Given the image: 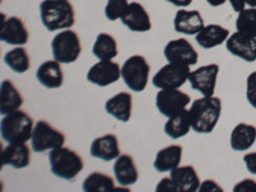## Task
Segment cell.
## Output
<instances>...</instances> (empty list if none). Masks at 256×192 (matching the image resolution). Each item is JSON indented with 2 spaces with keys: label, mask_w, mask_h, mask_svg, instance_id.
Instances as JSON below:
<instances>
[{
  "label": "cell",
  "mask_w": 256,
  "mask_h": 192,
  "mask_svg": "<svg viewBox=\"0 0 256 192\" xmlns=\"http://www.w3.org/2000/svg\"><path fill=\"white\" fill-rule=\"evenodd\" d=\"M40 18L49 32L68 30L76 24V13L70 0H42Z\"/></svg>",
  "instance_id": "6da1fadb"
},
{
  "label": "cell",
  "mask_w": 256,
  "mask_h": 192,
  "mask_svg": "<svg viewBox=\"0 0 256 192\" xmlns=\"http://www.w3.org/2000/svg\"><path fill=\"white\" fill-rule=\"evenodd\" d=\"M222 114V100L216 96L196 99L190 108L192 130L196 134H210L218 124Z\"/></svg>",
  "instance_id": "7a4b0ae2"
},
{
  "label": "cell",
  "mask_w": 256,
  "mask_h": 192,
  "mask_svg": "<svg viewBox=\"0 0 256 192\" xmlns=\"http://www.w3.org/2000/svg\"><path fill=\"white\" fill-rule=\"evenodd\" d=\"M34 120L24 110H16L3 116L0 134L3 141L8 144H24L31 140L34 132Z\"/></svg>",
  "instance_id": "3957f363"
},
{
  "label": "cell",
  "mask_w": 256,
  "mask_h": 192,
  "mask_svg": "<svg viewBox=\"0 0 256 192\" xmlns=\"http://www.w3.org/2000/svg\"><path fill=\"white\" fill-rule=\"evenodd\" d=\"M49 163L52 174L66 180H74L84 169L81 155L72 148L63 146L52 148L50 152Z\"/></svg>",
  "instance_id": "277c9868"
},
{
  "label": "cell",
  "mask_w": 256,
  "mask_h": 192,
  "mask_svg": "<svg viewBox=\"0 0 256 192\" xmlns=\"http://www.w3.org/2000/svg\"><path fill=\"white\" fill-rule=\"evenodd\" d=\"M52 56L62 64H70L80 58L82 52L81 38L73 30L59 32L52 41Z\"/></svg>",
  "instance_id": "5b68a950"
},
{
  "label": "cell",
  "mask_w": 256,
  "mask_h": 192,
  "mask_svg": "<svg viewBox=\"0 0 256 192\" xmlns=\"http://www.w3.org/2000/svg\"><path fill=\"white\" fill-rule=\"evenodd\" d=\"M122 78L130 90L141 92L146 88L150 74V64L142 56H132L122 66Z\"/></svg>",
  "instance_id": "8992f818"
},
{
  "label": "cell",
  "mask_w": 256,
  "mask_h": 192,
  "mask_svg": "<svg viewBox=\"0 0 256 192\" xmlns=\"http://www.w3.org/2000/svg\"><path fill=\"white\" fill-rule=\"evenodd\" d=\"M64 142H66V136L63 132L54 128L44 120L36 122L31 137V146L34 152H44L46 150H52L63 146Z\"/></svg>",
  "instance_id": "52a82bcc"
},
{
  "label": "cell",
  "mask_w": 256,
  "mask_h": 192,
  "mask_svg": "<svg viewBox=\"0 0 256 192\" xmlns=\"http://www.w3.org/2000/svg\"><path fill=\"white\" fill-rule=\"evenodd\" d=\"M190 66L180 63L166 64L155 73L152 84L159 90L163 88H180L184 86L190 77Z\"/></svg>",
  "instance_id": "ba28073f"
},
{
  "label": "cell",
  "mask_w": 256,
  "mask_h": 192,
  "mask_svg": "<svg viewBox=\"0 0 256 192\" xmlns=\"http://www.w3.org/2000/svg\"><path fill=\"white\" fill-rule=\"evenodd\" d=\"M191 102L190 95L178 88H163L156 94V108L164 116H176L186 109Z\"/></svg>",
  "instance_id": "9c48e42d"
},
{
  "label": "cell",
  "mask_w": 256,
  "mask_h": 192,
  "mask_svg": "<svg viewBox=\"0 0 256 192\" xmlns=\"http://www.w3.org/2000/svg\"><path fill=\"white\" fill-rule=\"evenodd\" d=\"M219 73L218 64H208L190 73L188 81L192 90L200 91L204 96H212L216 91V77Z\"/></svg>",
  "instance_id": "30bf717a"
},
{
  "label": "cell",
  "mask_w": 256,
  "mask_h": 192,
  "mask_svg": "<svg viewBox=\"0 0 256 192\" xmlns=\"http://www.w3.org/2000/svg\"><path fill=\"white\" fill-rule=\"evenodd\" d=\"M164 56L170 63H180L184 66H195L198 59V52L186 38L169 41L164 48Z\"/></svg>",
  "instance_id": "8fae6325"
},
{
  "label": "cell",
  "mask_w": 256,
  "mask_h": 192,
  "mask_svg": "<svg viewBox=\"0 0 256 192\" xmlns=\"http://www.w3.org/2000/svg\"><path fill=\"white\" fill-rule=\"evenodd\" d=\"M120 70L122 68L116 62L100 60L88 70V81L96 86H100V88H105V86H109V84L116 82L122 77Z\"/></svg>",
  "instance_id": "7c38bea8"
},
{
  "label": "cell",
  "mask_w": 256,
  "mask_h": 192,
  "mask_svg": "<svg viewBox=\"0 0 256 192\" xmlns=\"http://www.w3.org/2000/svg\"><path fill=\"white\" fill-rule=\"evenodd\" d=\"M226 46L230 54L238 56L242 60L248 63L256 60V38L252 36L236 31L227 38Z\"/></svg>",
  "instance_id": "4fadbf2b"
},
{
  "label": "cell",
  "mask_w": 256,
  "mask_h": 192,
  "mask_svg": "<svg viewBox=\"0 0 256 192\" xmlns=\"http://www.w3.org/2000/svg\"><path fill=\"white\" fill-rule=\"evenodd\" d=\"M30 34L26 24L20 17H9L3 20L0 28V40L9 45L24 46L28 42Z\"/></svg>",
  "instance_id": "5bb4252c"
},
{
  "label": "cell",
  "mask_w": 256,
  "mask_h": 192,
  "mask_svg": "<svg viewBox=\"0 0 256 192\" xmlns=\"http://www.w3.org/2000/svg\"><path fill=\"white\" fill-rule=\"evenodd\" d=\"M120 20L132 32H148L152 30V20L148 10L137 2L130 3Z\"/></svg>",
  "instance_id": "9a60e30c"
},
{
  "label": "cell",
  "mask_w": 256,
  "mask_h": 192,
  "mask_svg": "<svg viewBox=\"0 0 256 192\" xmlns=\"http://www.w3.org/2000/svg\"><path fill=\"white\" fill-rule=\"evenodd\" d=\"M90 155L104 162L116 160L120 155L118 137L113 134H108L95 138L90 146Z\"/></svg>",
  "instance_id": "2e32d148"
},
{
  "label": "cell",
  "mask_w": 256,
  "mask_h": 192,
  "mask_svg": "<svg viewBox=\"0 0 256 192\" xmlns=\"http://www.w3.org/2000/svg\"><path fill=\"white\" fill-rule=\"evenodd\" d=\"M174 30L178 34L184 35H198L205 27L204 18L201 17L198 10H187L180 9L174 17Z\"/></svg>",
  "instance_id": "e0dca14e"
},
{
  "label": "cell",
  "mask_w": 256,
  "mask_h": 192,
  "mask_svg": "<svg viewBox=\"0 0 256 192\" xmlns=\"http://www.w3.org/2000/svg\"><path fill=\"white\" fill-rule=\"evenodd\" d=\"M2 166H10L16 169L26 168L31 162V152L26 142L9 144L0 154Z\"/></svg>",
  "instance_id": "ac0fdd59"
},
{
  "label": "cell",
  "mask_w": 256,
  "mask_h": 192,
  "mask_svg": "<svg viewBox=\"0 0 256 192\" xmlns=\"http://www.w3.org/2000/svg\"><path fill=\"white\" fill-rule=\"evenodd\" d=\"M113 170L116 182L122 187L132 186L138 180V169L131 155L122 154L116 158Z\"/></svg>",
  "instance_id": "d6986e66"
},
{
  "label": "cell",
  "mask_w": 256,
  "mask_h": 192,
  "mask_svg": "<svg viewBox=\"0 0 256 192\" xmlns=\"http://www.w3.org/2000/svg\"><path fill=\"white\" fill-rule=\"evenodd\" d=\"M59 62L46 60L36 70V78L44 88H59L64 82V74Z\"/></svg>",
  "instance_id": "ffe728a7"
},
{
  "label": "cell",
  "mask_w": 256,
  "mask_h": 192,
  "mask_svg": "<svg viewBox=\"0 0 256 192\" xmlns=\"http://www.w3.org/2000/svg\"><path fill=\"white\" fill-rule=\"evenodd\" d=\"M24 104V98L10 80H4L0 86V113L6 116L18 110Z\"/></svg>",
  "instance_id": "44dd1931"
},
{
  "label": "cell",
  "mask_w": 256,
  "mask_h": 192,
  "mask_svg": "<svg viewBox=\"0 0 256 192\" xmlns=\"http://www.w3.org/2000/svg\"><path fill=\"white\" fill-rule=\"evenodd\" d=\"M105 110L116 120L128 122L132 116V95L130 92L116 94L105 102Z\"/></svg>",
  "instance_id": "7402d4cb"
},
{
  "label": "cell",
  "mask_w": 256,
  "mask_h": 192,
  "mask_svg": "<svg viewBox=\"0 0 256 192\" xmlns=\"http://www.w3.org/2000/svg\"><path fill=\"white\" fill-rule=\"evenodd\" d=\"M170 178L174 182L177 191L195 192L200 188V178L192 166H178L170 172Z\"/></svg>",
  "instance_id": "603a6c76"
},
{
  "label": "cell",
  "mask_w": 256,
  "mask_h": 192,
  "mask_svg": "<svg viewBox=\"0 0 256 192\" xmlns=\"http://www.w3.org/2000/svg\"><path fill=\"white\" fill-rule=\"evenodd\" d=\"M228 38H230V30L220 24H209L196 35V42L202 49H212L226 42Z\"/></svg>",
  "instance_id": "cb8c5ba5"
},
{
  "label": "cell",
  "mask_w": 256,
  "mask_h": 192,
  "mask_svg": "<svg viewBox=\"0 0 256 192\" xmlns=\"http://www.w3.org/2000/svg\"><path fill=\"white\" fill-rule=\"evenodd\" d=\"M182 146L170 145L162 148L156 154L154 162V168L159 173L172 172L173 169L178 168L182 160Z\"/></svg>",
  "instance_id": "d4e9b609"
},
{
  "label": "cell",
  "mask_w": 256,
  "mask_h": 192,
  "mask_svg": "<svg viewBox=\"0 0 256 192\" xmlns=\"http://www.w3.org/2000/svg\"><path fill=\"white\" fill-rule=\"evenodd\" d=\"M256 141V127L252 124L240 123L230 134V148L234 152H246Z\"/></svg>",
  "instance_id": "484cf974"
},
{
  "label": "cell",
  "mask_w": 256,
  "mask_h": 192,
  "mask_svg": "<svg viewBox=\"0 0 256 192\" xmlns=\"http://www.w3.org/2000/svg\"><path fill=\"white\" fill-rule=\"evenodd\" d=\"M190 128H192L190 110L184 109L182 112L176 114V116H169L168 122L164 126V132H166V134H168L170 138L177 140V138L186 136L190 132Z\"/></svg>",
  "instance_id": "4316f807"
},
{
  "label": "cell",
  "mask_w": 256,
  "mask_h": 192,
  "mask_svg": "<svg viewBox=\"0 0 256 192\" xmlns=\"http://www.w3.org/2000/svg\"><path fill=\"white\" fill-rule=\"evenodd\" d=\"M92 54L100 60H112L118 56L116 40L110 34L102 32L96 38L95 44L92 46Z\"/></svg>",
  "instance_id": "83f0119b"
},
{
  "label": "cell",
  "mask_w": 256,
  "mask_h": 192,
  "mask_svg": "<svg viewBox=\"0 0 256 192\" xmlns=\"http://www.w3.org/2000/svg\"><path fill=\"white\" fill-rule=\"evenodd\" d=\"M4 62L16 73H24L31 67L30 54L24 46H18L6 52L4 56Z\"/></svg>",
  "instance_id": "f1b7e54d"
},
{
  "label": "cell",
  "mask_w": 256,
  "mask_h": 192,
  "mask_svg": "<svg viewBox=\"0 0 256 192\" xmlns=\"http://www.w3.org/2000/svg\"><path fill=\"white\" fill-rule=\"evenodd\" d=\"M82 188L84 192H104L116 188L114 180L102 172H94L84 178Z\"/></svg>",
  "instance_id": "f546056e"
},
{
  "label": "cell",
  "mask_w": 256,
  "mask_h": 192,
  "mask_svg": "<svg viewBox=\"0 0 256 192\" xmlns=\"http://www.w3.org/2000/svg\"><path fill=\"white\" fill-rule=\"evenodd\" d=\"M237 31L244 32L256 38V8H244L238 13L236 20Z\"/></svg>",
  "instance_id": "4dcf8cb0"
},
{
  "label": "cell",
  "mask_w": 256,
  "mask_h": 192,
  "mask_svg": "<svg viewBox=\"0 0 256 192\" xmlns=\"http://www.w3.org/2000/svg\"><path fill=\"white\" fill-rule=\"evenodd\" d=\"M128 0H108L105 6V17L109 20H120L127 10Z\"/></svg>",
  "instance_id": "1f68e13d"
},
{
  "label": "cell",
  "mask_w": 256,
  "mask_h": 192,
  "mask_svg": "<svg viewBox=\"0 0 256 192\" xmlns=\"http://www.w3.org/2000/svg\"><path fill=\"white\" fill-rule=\"evenodd\" d=\"M246 98L252 108L256 109V70L248 74L246 82Z\"/></svg>",
  "instance_id": "d6a6232c"
},
{
  "label": "cell",
  "mask_w": 256,
  "mask_h": 192,
  "mask_svg": "<svg viewBox=\"0 0 256 192\" xmlns=\"http://www.w3.org/2000/svg\"><path fill=\"white\" fill-rule=\"evenodd\" d=\"M234 192H256V180L246 178L233 187Z\"/></svg>",
  "instance_id": "836d02e7"
},
{
  "label": "cell",
  "mask_w": 256,
  "mask_h": 192,
  "mask_svg": "<svg viewBox=\"0 0 256 192\" xmlns=\"http://www.w3.org/2000/svg\"><path fill=\"white\" fill-rule=\"evenodd\" d=\"M160 191L178 192L177 191V187H176L174 182H173V180H172V178H170V176H169V177L163 178V180H160L159 184H158V186H156V192H160Z\"/></svg>",
  "instance_id": "e575fe53"
},
{
  "label": "cell",
  "mask_w": 256,
  "mask_h": 192,
  "mask_svg": "<svg viewBox=\"0 0 256 192\" xmlns=\"http://www.w3.org/2000/svg\"><path fill=\"white\" fill-rule=\"evenodd\" d=\"M244 166L252 174H256V152H248L244 156Z\"/></svg>",
  "instance_id": "d590c367"
},
{
  "label": "cell",
  "mask_w": 256,
  "mask_h": 192,
  "mask_svg": "<svg viewBox=\"0 0 256 192\" xmlns=\"http://www.w3.org/2000/svg\"><path fill=\"white\" fill-rule=\"evenodd\" d=\"M200 191H210V192H222L223 188L216 184V180H204L202 184H200Z\"/></svg>",
  "instance_id": "8d00e7d4"
},
{
  "label": "cell",
  "mask_w": 256,
  "mask_h": 192,
  "mask_svg": "<svg viewBox=\"0 0 256 192\" xmlns=\"http://www.w3.org/2000/svg\"><path fill=\"white\" fill-rule=\"evenodd\" d=\"M230 6H232L233 10L237 13H240L241 10H244V6H246V0H230Z\"/></svg>",
  "instance_id": "74e56055"
},
{
  "label": "cell",
  "mask_w": 256,
  "mask_h": 192,
  "mask_svg": "<svg viewBox=\"0 0 256 192\" xmlns=\"http://www.w3.org/2000/svg\"><path fill=\"white\" fill-rule=\"evenodd\" d=\"M166 2H169L170 4L176 6H180V8H184V6H191L194 0H166Z\"/></svg>",
  "instance_id": "f35d334b"
},
{
  "label": "cell",
  "mask_w": 256,
  "mask_h": 192,
  "mask_svg": "<svg viewBox=\"0 0 256 192\" xmlns=\"http://www.w3.org/2000/svg\"><path fill=\"white\" fill-rule=\"evenodd\" d=\"M206 2L210 6H214V8H216V6H223L227 0H206Z\"/></svg>",
  "instance_id": "ab89813d"
},
{
  "label": "cell",
  "mask_w": 256,
  "mask_h": 192,
  "mask_svg": "<svg viewBox=\"0 0 256 192\" xmlns=\"http://www.w3.org/2000/svg\"><path fill=\"white\" fill-rule=\"evenodd\" d=\"M246 4L251 8H256V0H246Z\"/></svg>",
  "instance_id": "60d3db41"
}]
</instances>
